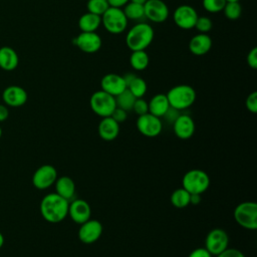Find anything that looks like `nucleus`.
<instances>
[{"mask_svg": "<svg viewBox=\"0 0 257 257\" xmlns=\"http://www.w3.org/2000/svg\"><path fill=\"white\" fill-rule=\"evenodd\" d=\"M69 201L56 193L45 195L40 202V213L45 221L56 224L62 222L68 216Z\"/></svg>", "mask_w": 257, "mask_h": 257, "instance_id": "1", "label": "nucleus"}, {"mask_svg": "<svg viewBox=\"0 0 257 257\" xmlns=\"http://www.w3.org/2000/svg\"><path fill=\"white\" fill-rule=\"evenodd\" d=\"M155 32L153 27L146 22H138L125 35V44L132 50H146L154 40Z\"/></svg>", "mask_w": 257, "mask_h": 257, "instance_id": "2", "label": "nucleus"}, {"mask_svg": "<svg viewBox=\"0 0 257 257\" xmlns=\"http://www.w3.org/2000/svg\"><path fill=\"white\" fill-rule=\"evenodd\" d=\"M166 95L170 106L178 110H183L193 105L197 97L195 89L188 84L175 85L169 89Z\"/></svg>", "mask_w": 257, "mask_h": 257, "instance_id": "3", "label": "nucleus"}, {"mask_svg": "<svg viewBox=\"0 0 257 257\" xmlns=\"http://www.w3.org/2000/svg\"><path fill=\"white\" fill-rule=\"evenodd\" d=\"M210 186V178L208 174L200 169L188 171L182 179V187L190 194L202 195Z\"/></svg>", "mask_w": 257, "mask_h": 257, "instance_id": "4", "label": "nucleus"}, {"mask_svg": "<svg viewBox=\"0 0 257 257\" xmlns=\"http://www.w3.org/2000/svg\"><path fill=\"white\" fill-rule=\"evenodd\" d=\"M127 18L121 8L109 7L101 15V25L110 34H120L127 27Z\"/></svg>", "mask_w": 257, "mask_h": 257, "instance_id": "5", "label": "nucleus"}, {"mask_svg": "<svg viewBox=\"0 0 257 257\" xmlns=\"http://www.w3.org/2000/svg\"><path fill=\"white\" fill-rule=\"evenodd\" d=\"M234 219L238 225L248 230L257 229V204L246 201L238 204L234 210Z\"/></svg>", "mask_w": 257, "mask_h": 257, "instance_id": "6", "label": "nucleus"}, {"mask_svg": "<svg viewBox=\"0 0 257 257\" xmlns=\"http://www.w3.org/2000/svg\"><path fill=\"white\" fill-rule=\"evenodd\" d=\"M89 104L91 110L101 117L110 116L113 109L116 107L114 96L101 89L96 90L91 94Z\"/></svg>", "mask_w": 257, "mask_h": 257, "instance_id": "7", "label": "nucleus"}, {"mask_svg": "<svg viewBox=\"0 0 257 257\" xmlns=\"http://www.w3.org/2000/svg\"><path fill=\"white\" fill-rule=\"evenodd\" d=\"M229 237L228 234L221 228H214L206 236L205 248L213 256H217L226 248H228Z\"/></svg>", "mask_w": 257, "mask_h": 257, "instance_id": "8", "label": "nucleus"}, {"mask_svg": "<svg viewBox=\"0 0 257 257\" xmlns=\"http://www.w3.org/2000/svg\"><path fill=\"white\" fill-rule=\"evenodd\" d=\"M198 16L199 15L193 6L183 4L175 9L173 13V20L179 28L190 30L195 27Z\"/></svg>", "mask_w": 257, "mask_h": 257, "instance_id": "9", "label": "nucleus"}, {"mask_svg": "<svg viewBox=\"0 0 257 257\" xmlns=\"http://www.w3.org/2000/svg\"><path fill=\"white\" fill-rule=\"evenodd\" d=\"M136 124L138 131L147 138L158 137L163 128L161 118L150 112L139 115Z\"/></svg>", "mask_w": 257, "mask_h": 257, "instance_id": "10", "label": "nucleus"}, {"mask_svg": "<svg viewBox=\"0 0 257 257\" xmlns=\"http://www.w3.org/2000/svg\"><path fill=\"white\" fill-rule=\"evenodd\" d=\"M57 179V171L52 165L40 166L32 176V184L38 190H45L52 186Z\"/></svg>", "mask_w": 257, "mask_h": 257, "instance_id": "11", "label": "nucleus"}, {"mask_svg": "<svg viewBox=\"0 0 257 257\" xmlns=\"http://www.w3.org/2000/svg\"><path fill=\"white\" fill-rule=\"evenodd\" d=\"M144 10L146 19L154 23H162L169 17L168 5L163 0H147Z\"/></svg>", "mask_w": 257, "mask_h": 257, "instance_id": "12", "label": "nucleus"}, {"mask_svg": "<svg viewBox=\"0 0 257 257\" xmlns=\"http://www.w3.org/2000/svg\"><path fill=\"white\" fill-rule=\"evenodd\" d=\"M72 42L84 53H95L102 45L101 38L96 32H80Z\"/></svg>", "mask_w": 257, "mask_h": 257, "instance_id": "13", "label": "nucleus"}, {"mask_svg": "<svg viewBox=\"0 0 257 257\" xmlns=\"http://www.w3.org/2000/svg\"><path fill=\"white\" fill-rule=\"evenodd\" d=\"M102 224L95 219H88L80 224L77 236L84 244H91L97 241L102 234Z\"/></svg>", "mask_w": 257, "mask_h": 257, "instance_id": "14", "label": "nucleus"}, {"mask_svg": "<svg viewBox=\"0 0 257 257\" xmlns=\"http://www.w3.org/2000/svg\"><path fill=\"white\" fill-rule=\"evenodd\" d=\"M68 216L76 224H82L91 216L90 205L82 199H75L72 202H69L68 205Z\"/></svg>", "mask_w": 257, "mask_h": 257, "instance_id": "15", "label": "nucleus"}, {"mask_svg": "<svg viewBox=\"0 0 257 257\" xmlns=\"http://www.w3.org/2000/svg\"><path fill=\"white\" fill-rule=\"evenodd\" d=\"M28 98L26 90L19 85H9L2 92V99L8 106L19 107L26 103Z\"/></svg>", "mask_w": 257, "mask_h": 257, "instance_id": "16", "label": "nucleus"}, {"mask_svg": "<svg viewBox=\"0 0 257 257\" xmlns=\"http://www.w3.org/2000/svg\"><path fill=\"white\" fill-rule=\"evenodd\" d=\"M100 88L110 95L116 96L126 88V84L122 75L111 72L102 76L100 80Z\"/></svg>", "mask_w": 257, "mask_h": 257, "instance_id": "17", "label": "nucleus"}, {"mask_svg": "<svg viewBox=\"0 0 257 257\" xmlns=\"http://www.w3.org/2000/svg\"><path fill=\"white\" fill-rule=\"evenodd\" d=\"M173 130L177 138L188 140L195 133V121L189 114H179L173 122Z\"/></svg>", "mask_w": 257, "mask_h": 257, "instance_id": "18", "label": "nucleus"}, {"mask_svg": "<svg viewBox=\"0 0 257 257\" xmlns=\"http://www.w3.org/2000/svg\"><path fill=\"white\" fill-rule=\"evenodd\" d=\"M212 47V38L208 33H198L189 41V50L196 56L205 55Z\"/></svg>", "mask_w": 257, "mask_h": 257, "instance_id": "19", "label": "nucleus"}, {"mask_svg": "<svg viewBox=\"0 0 257 257\" xmlns=\"http://www.w3.org/2000/svg\"><path fill=\"white\" fill-rule=\"evenodd\" d=\"M98 135L106 142L113 141L119 134V123H117L111 116L102 117L98 124Z\"/></svg>", "mask_w": 257, "mask_h": 257, "instance_id": "20", "label": "nucleus"}, {"mask_svg": "<svg viewBox=\"0 0 257 257\" xmlns=\"http://www.w3.org/2000/svg\"><path fill=\"white\" fill-rule=\"evenodd\" d=\"M19 63L17 52L10 46L0 47V68L5 71L14 70Z\"/></svg>", "mask_w": 257, "mask_h": 257, "instance_id": "21", "label": "nucleus"}, {"mask_svg": "<svg viewBox=\"0 0 257 257\" xmlns=\"http://www.w3.org/2000/svg\"><path fill=\"white\" fill-rule=\"evenodd\" d=\"M148 104H149V112L160 118L165 115V113L170 107V103L167 98V95L164 93L155 94L150 99V101H148Z\"/></svg>", "mask_w": 257, "mask_h": 257, "instance_id": "22", "label": "nucleus"}, {"mask_svg": "<svg viewBox=\"0 0 257 257\" xmlns=\"http://www.w3.org/2000/svg\"><path fill=\"white\" fill-rule=\"evenodd\" d=\"M54 185H55V193L68 201L75 194L74 181L68 176H62L57 178Z\"/></svg>", "mask_w": 257, "mask_h": 257, "instance_id": "23", "label": "nucleus"}, {"mask_svg": "<svg viewBox=\"0 0 257 257\" xmlns=\"http://www.w3.org/2000/svg\"><path fill=\"white\" fill-rule=\"evenodd\" d=\"M101 25V16L86 12L78 19V27L81 32H95Z\"/></svg>", "mask_w": 257, "mask_h": 257, "instance_id": "24", "label": "nucleus"}, {"mask_svg": "<svg viewBox=\"0 0 257 257\" xmlns=\"http://www.w3.org/2000/svg\"><path fill=\"white\" fill-rule=\"evenodd\" d=\"M125 17L127 20H133V21H139L142 22L145 17V10H144V5L135 3V2H128L123 6L122 9Z\"/></svg>", "mask_w": 257, "mask_h": 257, "instance_id": "25", "label": "nucleus"}, {"mask_svg": "<svg viewBox=\"0 0 257 257\" xmlns=\"http://www.w3.org/2000/svg\"><path fill=\"white\" fill-rule=\"evenodd\" d=\"M150 63V57L149 54L146 52V50H136L132 51L130 56V64L133 67V69L137 71L145 70Z\"/></svg>", "mask_w": 257, "mask_h": 257, "instance_id": "26", "label": "nucleus"}, {"mask_svg": "<svg viewBox=\"0 0 257 257\" xmlns=\"http://www.w3.org/2000/svg\"><path fill=\"white\" fill-rule=\"evenodd\" d=\"M191 194L183 187L176 189L171 195V203L175 208L183 209L190 204Z\"/></svg>", "mask_w": 257, "mask_h": 257, "instance_id": "27", "label": "nucleus"}, {"mask_svg": "<svg viewBox=\"0 0 257 257\" xmlns=\"http://www.w3.org/2000/svg\"><path fill=\"white\" fill-rule=\"evenodd\" d=\"M114 98H115L116 106L127 111L133 109V105L137 97H135V95L127 88H125L122 92L114 96Z\"/></svg>", "mask_w": 257, "mask_h": 257, "instance_id": "28", "label": "nucleus"}, {"mask_svg": "<svg viewBox=\"0 0 257 257\" xmlns=\"http://www.w3.org/2000/svg\"><path fill=\"white\" fill-rule=\"evenodd\" d=\"M126 88L135 95V97H143L148 89L147 82L145 81L144 78L136 75V77L128 83Z\"/></svg>", "mask_w": 257, "mask_h": 257, "instance_id": "29", "label": "nucleus"}, {"mask_svg": "<svg viewBox=\"0 0 257 257\" xmlns=\"http://www.w3.org/2000/svg\"><path fill=\"white\" fill-rule=\"evenodd\" d=\"M224 15L230 20H237L242 13V6L240 2H226L223 9Z\"/></svg>", "mask_w": 257, "mask_h": 257, "instance_id": "30", "label": "nucleus"}, {"mask_svg": "<svg viewBox=\"0 0 257 257\" xmlns=\"http://www.w3.org/2000/svg\"><path fill=\"white\" fill-rule=\"evenodd\" d=\"M109 7L107 0H88L86 3L87 11L99 16H101Z\"/></svg>", "mask_w": 257, "mask_h": 257, "instance_id": "31", "label": "nucleus"}, {"mask_svg": "<svg viewBox=\"0 0 257 257\" xmlns=\"http://www.w3.org/2000/svg\"><path fill=\"white\" fill-rule=\"evenodd\" d=\"M226 0H202V5L207 12L218 13L223 11Z\"/></svg>", "mask_w": 257, "mask_h": 257, "instance_id": "32", "label": "nucleus"}, {"mask_svg": "<svg viewBox=\"0 0 257 257\" xmlns=\"http://www.w3.org/2000/svg\"><path fill=\"white\" fill-rule=\"evenodd\" d=\"M213 27L212 20L206 16H198L195 27L199 33H208Z\"/></svg>", "mask_w": 257, "mask_h": 257, "instance_id": "33", "label": "nucleus"}, {"mask_svg": "<svg viewBox=\"0 0 257 257\" xmlns=\"http://www.w3.org/2000/svg\"><path fill=\"white\" fill-rule=\"evenodd\" d=\"M133 110L139 114V115H142V114H145L147 112H149V104H148V101L145 100L143 97H139V98H136L135 100V103L133 105Z\"/></svg>", "mask_w": 257, "mask_h": 257, "instance_id": "34", "label": "nucleus"}, {"mask_svg": "<svg viewBox=\"0 0 257 257\" xmlns=\"http://www.w3.org/2000/svg\"><path fill=\"white\" fill-rule=\"evenodd\" d=\"M245 105L246 108L252 112V113H256L257 112V92L253 91L251 92L245 100Z\"/></svg>", "mask_w": 257, "mask_h": 257, "instance_id": "35", "label": "nucleus"}, {"mask_svg": "<svg viewBox=\"0 0 257 257\" xmlns=\"http://www.w3.org/2000/svg\"><path fill=\"white\" fill-rule=\"evenodd\" d=\"M110 116L117 122V123H121L123 122L126 117H127V111L122 109V108H119V107H115L112 111V113L110 114Z\"/></svg>", "mask_w": 257, "mask_h": 257, "instance_id": "36", "label": "nucleus"}, {"mask_svg": "<svg viewBox=\"0 0 257 257\" xmlns=\"http://www.w3.org/2000/svg\"><path fill=\"white\" fill-rule=\"evenodd\" d=\"M246 61H247V64L249 65V67H251L252 69L257 68V47H253L248 52Z\"/></svg>", "mask_w": 257, "mask_h": 257, "instance_id": "37", "label": "nucleus"}, {"mask_svg": "<svg viewBox=\"0 0 257 257\" xmlns=\"http://www.w3.org/2000/svg\"><path fill=\"white\" fill-rule=\"evenodd\" d=\"M217 257H245V255L238 249L226 248L224 251L218 254Z\"/></svg>", "mask_w": 257, "mask_h": 257, "instance_id": "38", "label": "nucleus"}, {"mask_svg": "<svg viewBox=\"0 0 257 257\" xmlns=\"http://www.w3.org/2000/svg\"><path fill=\"white\" fill-rule=\"evenodd\" d=\"M188 257H212V255L205 247H199L191 251Z\"/></svg>", "mask_w": 257, "mask_h": 257, "instance_id": "39", "label": "nucleus"}, {"mask_svg": "<svg viewBox=\"0 0 257 257\" xmlns=\"http://www.w3.org/2000/svg\"><path fill=\"white\" fill-rule=\"evenodd\" d=\"M179 111H180V110H178V109L173 108V107L170 106L169 109L167 110V112L165 113V115H164L163 117H165L167 120H170V121L174 122V120H175V119L178 117V115L180 114Z\"/></svg>", "mask_w": 257, "mask_h": 257, "instance_id": "40", "label": "nucleus"}, {"mask_svg": "<svg viewBox=\"0 0 257 257\" xmlns=\"http://www.w3.org/2000/svg\"><path fill=\"white\" fill-rule=\"evenodd\" d=\"M108 4L110 7H115V8H121L123 7L126 3L130 2V0H107Z\"/></svg>", "mask_w": 257, "mask_h": 257, "instance_id": "41", "label": "nucleus"}, {"mask_svg": "<svg viewBox=\"0 0 257 257\" xmlns=\"http://www.w3.org/2000/svg\"><path fill=\"white\" fill-rule=\"evenodd\" d=\"M9 115V110L6 105L0 103V122L6 120Z\"/></svg>", "mask_w": 257, "mask_h": 257, "instance_id": "42", "label": "nucleus"}, {"mask_svg": "<svg viewBox=\"0 0 257 257\" xmlns=\"http://www.w3.org/2000/svg\"><path fill=\"white\" fill-rule=\"evenodd\" d=\"M201 202V195H197V194H191V198H190V204L193 205H198Z\"/></svg>", "mask_w": 257, "mask_h": 257, "instance_id": "43", "label": "nucleus"}, {"mask_svg": "<svg viewBox=\"0 0 257 257\" xmlns=\"http://www.w3.org/2000/svg\"><path fill=\"white\" fill-rule=\"evenodd\" d=\"M3 245H4V236H3L2 233L0 232V248H2Z\"/></svg>", "mask_w": 257, "mask_h": 257, "instance_id": "44", "label": "nucleus"}, {"mask_svg": "<svg viewBox=\"0 0 257 257\" xmlns=\"http://www.w3.org/2000/svg\"><path fill=\"white\" fill-rule=\"evenodd\" d=\"M131 2H135V3H139V4H145L147 0H130Z\"/></svg>", "mask_w": 257, "mask_h": 257, "instance_id": "45", "label": "nucleus"}, {"mask_svg": "<svg viewBox=\"0 0 257 257\" xmlns=\"http://www.w3.org/2000/svg\"><path fill=\"white\" fill-rule=\"evenodd\" d=\"M227 2H240V0H226Z\"/></svg>", "mask_w": 257, "mask_h": 257, "instance_id": "46", "label": "nucleus"}, {"mask_svg": "<svg viewBox=\"0 0 257 257\" xmlns=\"http://www.w3.org/2000/svg\"><path fill=\"white\" fill-rule=\"evenodd\" d=\"M1 136H2V128H1V126H0V138H1Z\"/></svg>", "mask_w": 257, "mask_h": 257, "instance_id": "47", "label": "nucleus"}]
</instances>
